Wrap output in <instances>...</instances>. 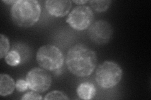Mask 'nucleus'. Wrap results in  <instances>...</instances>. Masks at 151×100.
I'll return each instance as SVG.
<instances>
[{"label": "nucleus", "mask_w": 151, "mask_h": 100, "mask_svg": "<svg viewBox=\"0 0 151 100\" xmlns=\"http://www.w3.org/2000/svg\"><path fill=\"white\" fill-rule=\"evenodd\" d=\"M98 63L96 53L83 44H76L68 50L65 64L68 70L79 77L90 76Z\"/></svg>", "instance_id": "1"}, {"label": "nucleus", "mask_w": 151, "mask_h": 100, "mask_svg": "<svg viewBox=\"0 0 151 100\" xmlns=\"http://www.w3.org/2000/svg\"><path fill=\"white\" fill-rule=\"evenodd\" d=\"M42 9L36 0H18L11 9V16L15 25L21 28H30L39 21Z\"/></svg>", "instance_id": "2"}, {"label": "nucleus", "mask_w": 151, "mask_h": 100, "mask_svg": "<svg viewBox=\"0 0 151 100\" xmlns=\"http://www.w3.org/2000/svg\"><path fill=\"white\" fill-rule=\"evenodd\" d=\"M123 70L115 62L106 61L98 65L96 70L95 79L100 87L104 89L115 87L122 79Z\"/></svg>", "instance_id": "3"}, {"label": "nucleus", "mask_w": 151, "mask_h": 100, "mask_svg": "<svg viewBox=\"0 0 151 100\" xmlns=\"http://www.w3.org/2000/svg\"><path fill=\"white\" fill-rule=\"evenodd\" d=\"M36 60L41 68L54 72L63 68L64 57L62 51L58 47L52 45H46L38 50Z\"/></svg>", "instance_id": "4"}, {"label": "nucleus", "mask_w": 151, "mask_h": 100, "mask_svg": "<svg viewBox=\"0 0 151 100\" xmlns=\"http://www.w3.org/2000/svg\"><path fill=\"white\" fill-rule=\"evenodd\" d=\"M94 20L92 9L86 5L76 6L66 19L65 22L76 31H83L91 26Z\"/></svg>", "instance_id": "5"}, {"label": "nucleus", "mask_w": 151, "mask_h": 100, "mask_svg": "<svg viewBox=\"0 0 151 100\" xmlns=\"http://www.w3.org/2000/svg\"><path fill=\"white\" fill-rule=\"evenodd\" d=\"M28 88L38 93H44L50 87L52 77L47 71L40 68H34L26 76Z\"/></svg>", "instance_id": "6"}, {"label": "nucleus", "mask_w": 151, "mask_h": 100, "mask_svg": "<svg viewBox=\"0 0 151 100\" xmlns=\"http://www.w3.org/2000/svg\"><path fill=\"white\" fill-rule=\"evenodd\" d=\"M113 34V27L106 21H96L88 28V35L89 39L98 45L108 44L111 40Z\"/></svg>", "instance_id": "7"}, {"label": "nucleus", "mask_w": 151, "mask_h": 100, "mask_svg": "<svg viewBox=\"0 0 151 100\" xmlns=\"http://www.w3.org/2000/svg\"><path fill=\"white\" fill-rule=\"evenodd\" d=\"M45 4L47 12L55 17L67 15L72 7V2L69 0H47Z\"/></svg>", "instance_id": "8"}, {"label": "nucleus", "mask_w": 151, "mask_h": 100, "mask_svg": "<svg viewBox=\"0 0 151 100\" xmlns=\"http://www.w3.org/2000/svg\"><path fill=\"white\" fill-rule=\"evenodd\" d=\"M16 88V83L14 79L7 74H0V95L6 96L12 94Z\"/></svg>", "instance_id": "9"}, {"label": "nucleus", "mask_w": 151, "mask_h": 100, "mask_svg": "<svg viewBox=\"0 0 151 100\" xmlns=\"http://www.w3.org/2000/svg\"><path fill=\"white\" fill-rule=\"evenodd\" d=\"M96 89L90 82H83L77 88V94L79 98L84 100L92 99L96 96Z\"/></svg>", "instance_id": "10"}, {"label": "nucleus", "mask_w": 151, "mask_h": 100, "mask_svg": "<svg viewBox=\"0 0 151 100\" xmlns=\"http://www.w3.org/2000/svg\"><path fill=\"white\" fill-rule=\"evenodd\" d=\"M112 1L110 0H93L89 1L91 7L94 11L101 13L106 11L110 6Z\"/></svg>", "instance_id": "11"}, {"label": "nucleus", "mask_w": 151, "mask_h": 100, "mask_svg": "<svg viewBox=\"0 0 151 100\" xmlns=\"http://www.w3.org/2000/svg\"><path fill=\"white\" fill-rule=\"evenodd\" d=\"M6 63L11 66H17L22 62V58L20 54L15 50L9 51L4 57Z\"/></svg>", "instance_id": "12"}, {"label": "nucleus", "mask_w": 151, "mask_h": 100, "mask_svg": "<svg viewBox=\"0 0 151 100\" xmlns=\"http://www.w3.org/2000/svg\"><path fill=\"white\" fill-rule=\"evenodd\" d=\"M9 41L8 38L3 34L0 35V58L3 59L9 51Z\"/></svg>", "instance_id": "13"}, {"label": "nucleus", "mask_w": 151, "mask_h": 100, "mask_svg": "<svg viewBox=\"0 0 151 100\" xmlns=\"http://www.w3.org/2000/svg\"><path fill=\"white\" fill-rule=\"evenodd\" d=\"M44 99H69L65 93L60 91H53L45 95Z\"/></svg>", "instance_id": "14"}, {"label": "nucleus", "mask_w": 151, "mask_h": 100, "mask_svg": "<svg viewBox=\"0 0 151 100\" xmlns=\"http://www.w3.org/2000/svg\"><path fill=\"white\" fill-rule=\"evenodd\" d=\"M22 100H29V99H42V97L39 93L32 91L28 92L23 95L21 98Z\"/></svg>", "instance_id": "15"}, {"label": "nucleus", "mask_w": 151, "mask_h": 100, "mask_svg": "<svg viewBox=\"0 0 151 100\" xmlns=\"http://www.w3.org/2000/svg\"><path fill=\"white\" fill-rule=\"evenodd\" d=\"M28 88L26 80L19 79L16 82V89L18 92H24Z\"/></svg>", "instance_id": "16"}, {"label": "nucleus", "mask_w": 151, "mask_h": 100, "mask_svg": "<svg viewBox=\"0 0 151 100\" xmlns=\"http://www.w3.org/2000/svg\"><path fill=\"white\" fill-rule=\"evenodd\" d=\"M73 3L77 4H79V5H84V4H86L87 3H89V1H88V0H78V1H76V0H74V1H73Z\"/></svg>", "instance_id": "17"}, {"label": "nucleus", "mask_w": 151, "mask_h": 100, "mask_svg": "<svg viewBox=\"0 0 151 100\" xmlns=\"http://www.w3.org/2000/svg\"><path fill=\"white\" fill-rule=\"evenodd\" d=\"M16 1H6V0H5V1H4V0H3V3H6V4H14V3H16Z\"/></svg>", "instance_id": "18"}]
</instances>
